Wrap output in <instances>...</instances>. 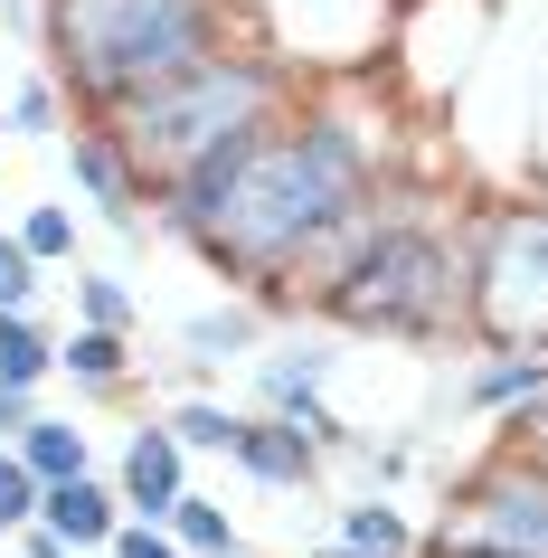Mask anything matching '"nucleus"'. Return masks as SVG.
I'll use <instances>...</instances> for the list:
<instances>
[{
	"instance_id": "obj_13",
	"label": "nucleus",
	"mask_w": 548,
	"mask_h": 558,
	"mask_svg": "<svg viewBox=\"0 0 548 558\" xmlns=\"http://www.w3.org/2000/svg\"><path fill=\"white\" fill-rule=\"evenodd\" d=\"M58 379L95 408H114L143 388V360H133V331H95V323H66L58 331Z\"/></svg>"
},
{
	"instance_id": "obj_32",
	"label": "nucleus",
	"mask_w": 548,
	"mask_h": 558,
	"mask_svg": "<svg viewBox=\"0 0 548 558\" xmlns=\"http://www.w3.org/2000/svg\"><path fill=\"white\" fill-rule=\"evenodd\" d=\"M303 558H369V549H350V539H331V530H321V539H313Z\"/></svg>"
},
{
	"instance_id": "obj_29",
	"label": "nucleus",
	"mask_w": 548,
	"mask_h": 558,
	"mask_svg": "<svg viewBox=\"0 0 548 558\" xmlns=\"http://www.w3.org/2000/svg\"><path fill=\"white\" fill-rule=\"evenodd\" d=\"M38 408H48V388H10V379H0V445L20 436V426H29Z\"/></svg>"
},
{
	"instance_id": "obj_9",
	"label": "nucleus",
	"mask_w": 548,
	"mask_h": 558,
	"mask_svg": "<svg viewBox=\"0 0 548 558\" xmlns=\"http://www.w3.org/2000/svg\"><path fill=\"white\" fill-rule=\"evenodd\" d=\"M58 161H66V190H76V208L86 218H105V228L123 236V246H151V180H143V161H133V143H123L105 114H76L58 133Z\"/></svg>"
},
{
	"instance_id": "obj_17",
	"label": "nucleus",
	"mask_w": 548,
	"mask_h": 558,
	"mask_svg": "<svg viewBox=\"0 0 548 558\" xmlns=\"http://www.w3.org/2000/svg\"><path fill=\"white\" fill-rule=\"evenodd\" d=\"M10 445H20V464L38 473V493H48V483H66V473H95V436L76 426V416H48V408H38Z\"/></svg>"
},
{
	"instance_id": "obj_24",
	"label": "nucleus",
	"mask_w": 548,
	"mask_h": 558,
	"mask_svg": "<svg viewBox=\"0 0 548 558\" xmlns=\"http://www.w3.org/2000/svg\"><path fill=\"white\" fill-rule=\"evenodd\" d=\"M38 294H48V265L20 246V228H0V313H38Z\"/></svg>"
},
{
	"instance_id": "obj_8",
	"label": "nucleus",
	"mask_w": 548,
	"mask_h": 558,
	"mask_svg": "<svg viewBox=\"0 0 548 558\" xmlns=\"http://www.w3.org/2000/svg\"><path fill=\"white\" fill-rule=\"evenodd\" d=\"M246 369H256V408H265V416H293V426H303V436H313L331 464L360 445V436L341 426V408H331L341 360H331V341H321V331H284V341L265 331V351L246 360Z\"/></svg>"
},
{
	"instance_id": "obj_33",
	"label": "nucleus",
	"mask_w": 548,
	"mask_h": 558,
	"mask_svg": "<svg viewBox=\"0 0 548 558\" xmlns=\"http://www.w3.org/2000/svg\"><path fill=\"white\" fill-rule=\"evenodd\" d=\"M218 558H256V549H246V539H236V549H218Z\"/></svg>"
},
{
	"instance_id": "obj_16",
	"label": "nucleus",
	"mask_w": 548,
	"mask_h": 558,
	"mask_svg": "<svg viewBox=\"0 0 548 558\" xmlns=\"http://www.w3.org/2000/svg\"><path fill=\"white\" fill-rule=\"evenodd\" d=\"M331 539H350V549H369V558H416L426 549V521H416L398 493H350L341 511H331Z\"/></svg>"
},
{
	"instance_id": "obj_14",
	"label": "nucleus",
	"mask_w": 548,
	"mask_h": 558,
	"mask_svg": "<svg viewBox=\"0 0 548 558\" xmlns=\"http://www.w3.org/2000/svg\"><path fill=\"white\" fill-rule=\"evenodd\" d=\"M38 521L58 530L76 558H105V539L123 530V493H114V473L95 464V473H66V483H48V493H38Z\"/></svg>"
},
{
	"instance_id": "obj_19",
	"label": "nucleus",
	"mask_w": 548,
	"mask_h": 558,
	"mask_svg": "<svg viewBox=\"0 0 548 558\" xmlns=\"http://www.w3.org/2000/svg\"><path fill=\"white\" fill-rule=\"evenodd\" d=\"M0 379L10 388H48L58 379V323H48V313H0Z\"/></svg>"
},
{
	"instance_id": "obj_22",
	"label": "nucleus",
	"mask_w": 548,
	"mask_h": 558,
	"mask_svg": "<svg viewBox=\"0 0 548 558\" xmlns=\"http://www.w3.org/2000/svg\"><path fill=\"white\" fill-rule=\"evenodd\" d=\"M10 228H20V246H29L48 275H66V265H76V246H86V218H76L66 199H29Z\"/></svg>"
},
{
	"instance_id": "obj_25",
	"label": "nucleus",
	"mask_w": 548,
	"mask_h": 558,
	"mask_svg": "<svg viewBox=\"0 0 548 558\" xmlns=\"http://www.w3.org/2000/svg\"><path fill=\"white\" fill-rule=\"evenodd\" d=\"M38 521V473L20 464V445H0V539H20Z\"/></svg>"
},
{
	"instance_id": "obj_26",
	"label": "nucleus",
	"mask_w": 548,
	"mask_h": 558,
	"mask_svg": "<svg viewBox=\"0 0 548 558\" xmlns=\"http://www.w3.org/2000/svg\"><path fill=\"white\" fill-rule=\"evenodd\" d=\"M341 464H360V483H369V493H398V483H406V473H416V445H350V454H341Z\"/></svg>"
},
{
	"instance_id": "obj_15",
	"label": "nucleus",
	"mask_w": 548,
	"mask_h": 558,
	"mask_svg": "<svg viewBox=\"0 0 548 558\" xmlns=\"http://www.w3.org/2000/svg\"><path fill=\"white\" fill-rule=\"evenodd\" d=\"M265 331H275V313H265L256 294H218L199 303V313H180V360H208V369H228V360H256Z\"/></svg>"
},
{
	"instance_id": "obj_30",
	"label": "nucleus",
	"mask_w": 548,
	"mask_h": 558,
	"mask_svg": "<svg viewBox=\"0 0 548 558\" xmlns=\"http://www.w3.org/2000/svg\"><path fill=\"white\" fill-rule=\"evenodd\" d=\"M10 549H20V558H76V549H66V539H58V530H48V521H29V530H20V539H10Z\"/></svg>"
},
{
	"instance_id": "obj_12",
	"label": "nucleus",
	"mask_w": 548,
	"mask_h": 558,
	"mask_svg": "<svg viewBox=\"0 0 548 558\" xmlns=\"http://www.w3.org/2000/svg\"><path fill=\"white\" fill-rule=\"evenodd\" d=\"M539 388H548V351H520V341H473V369L454 379V408L501 426V416H520Z\"/></svg>"
},
{
	"instance_id": "obj_10",
	"label": "nucleus",
	"mask_w": 548,
	"mask_h": 558,
	"mask_svg": "<svg viewBox=\"0 0 548 558\" xmlns=\"http://www.w3.org/2000/svg\"><path fill=\"white\" fill-rule=\"evenodd\" d=\"M114 493H123V521H171V501L190 493V445L171 436V416L123 426V445H114Z\"/></svg>"
},
{
	"instance_id": "obj_23",
	"label": "nucleus",
	"mask_w": 548,
	"mask_h": 558,
	"mask_svg": "<svg viewBox=\"0 0 548 558\" xmlns=\"http://www.w3.org/2000/svg\"><path fill=\"white\" fill-rule=\"evenodd\" d=\"M161 530H171V539H180L190 558H218V549H236V539H246V530L228 521V501H218V493H199V483H190V493L171 501V521H161Z\"/></svg>"
},
{
	"instance_id": "obj_7",
	"label": "nucleus",
	"mask_w": 548,
	"mask_h": 558,
	"mask_svg": "<svg viewBox=\"0 0 548 558\" xmlns=\"http://www.w3.org/2000/svg\"><path fill=\"white\" fill-rule=\"evenodd\" d=\"M426 549L435 558H548V464L529 445L491 436L483 464L463 483H445V511H435Z\"/></svg>"
},
{
	"instance_id": "obj_18",
	"label": "nucleus",
	"mask_w": 548,
	"mask_h": 558,
	"mask_svg": "<svg viewBox=\"0 0 548 558\" xmlns=\"http://www.w3.org/2000/svg\"><path fill=\"white\" fill-rule=\"evenodd\" d=\"M66 123H76L66 86L48 76V66H20V86H10V105H0V133H20V143H58Z\"/></svg>"
},
{
	"instance_id": "obj_34",
	"label": "nucleus",
	"mask_w": 548,
	"mask_h": 558,
	"mask_svg": "<svg viewBox=\"0 0 548 558\" xmlns=\"http://www.w3.org/2000/svg\"><path fill=\"white\" fill-rule=\"evenodd\" d=\"M426 558H435V549H426Z\"/></svg>"
},
{
	"instance_id": "obj_1",
	"label": "nucleus",
	"mask_w": 548,
	"mask_h": 558,
	"mask_svg": "<svg viewBox=\"0 0 548 558\" xmlns=\"http://www.w3.org/2000/svg\"><path fill=\"white\" fill-rule=\"evenodd\" d=\"M398 151H406V105L388 76L303 86L256 143L151 180V236L190 246L208 275H228L275 323H293L303 313L293 294L398 190Z\"/></svg>"
},
{
	"instance_id": "obj_27",
	"label": "nucleus",
	"mask_w": 548,
	"mask_h": 558,
	"mask_svg": "<svg viewBox=\"0 0 548 558\" xmlns=\"http://www.w3.org/2000/svg\"><path fill=\"white\" fill-rule=\"evenodd\" d=\"M105 558H190V549H180L161 521H123L114 539H105Z\"/></svg>"
},
{
	"instance_id": "obj_2",
	"label": "nucleus",
	"mask_w": 548,
	"mask_h": 558,
	"mask_svg": "<svg viewBox=\"0 0 548 558\" xmlns=\"http://www.w3.org/2000/svg\"><path fill=\"white\" fill-rule=\"evenodd\" d=\"M293 303L341 341H388V351L463 341V208L445 218L426 190L398 180Z\"/></svg>"
},
{
	"instance_id": "obj_21",
	"label": "nucleus",
	"mask_w": 548,
	"mask_h": 558,
	"mask_svg": "<svg viewBox=\"0 0 548 558\" xmlns=\"http://www.w3.org/2000/svg\"><path fill=\"white\" fill-rule=\"evenodd\" d=\"M161 416H171V436L190 445V454H228V445H236V426H246V408H228L218 388H180V398H171Z\"/></svg>"
},
{
	"instance_id": "obj_11",
	"label": "nucleus",
	"mask_w": 548,
	"mask_h": 558,
	"mask_svg": "<svg viewBox=\"0 0 548 558\" xmlns=\"http://www.w3.org/2000/svg\"><path fill=\"white\" fill-rule=\"evenodd\" d=\"M228 464L256 483V493H313L321 473H331V454H321L293 416H265V408H246V426H236V445H228Z\"/></svg>"
},
{
	"instance_id": "obj_4",
	"label": "nucleus",
	"mask_w": 548,
	"mask_h": 558,
	"mask_svg": "<svg viewBox=\"0 0 548 558\" xmlns=\"http://www.w3.org/2000/svg\"><path fill=\"white\" fill-rule=\"evenodd\" d=\"M293 95H303L293 66H275L256 38H228V48H208L199 66H180L171 86L133 95V105L114 114V133L133 143L143 180H171V171H190V161H208V151L256 143Z\"/></svg>"
},
{
	"instance_id": "obj_20",
	"label": "nucleus",
	"mask_w": 548,
	"mask_h": 558,
	"mask_svg": "<svg viewBox=\"0 0 548 558\" xmlns=\"http://www.w3.org/2000/svg\"><path fill=\"white\" fill-rule=\"evenodd\" d=\"M66 303H76V323H95V331H133L143 323V294L123 284L114 265H66Z\"/></svg>"
},
{
	"instance_id": "obj_6",
	"label": "nucleus",
	"mask_w": 548,
	"mask_h": 558,
	"mask_svg": "<svg viewBox=\"0 0 548 558\" xmlns=\"http://www.w3.org/2000/svg\"><path fill=\"white\" fill-rule=\"evenodd\" d=\"M236 38H256L303 86H350V76H388L398 0H236Z\"/></svg>"
},
{
	"instance_id": "obj_28",
	"label": "nucleus",
	"mask_w": 548,
	"mask_h": 558,
	"mask_svg": "<svg viewBox=\"0 0 548 558\" xmlns=\"http://www.w3.org/2000/svg\"><path fill=\"white\" fill-rule=\"evenodd\" d=\"M501 445H529V454L548 464V388H539V398H529L520 416H501Z\"/></svg>"
},
{
	"instance_id": "obj_3",
	"label": "nucleus",
	"mask_w": 548,
	"mask_h": 558,
	"mask_svg": "<svg viewBox=\"0 0 548 558\" xmlns=\"http://www.w3.org/2000/svg\"><path fill=\"white\" fill-rule=\"evenodd\" d=\"M228 38L236 0H38V66L66 86L76 114L105 123Z\"/></svg>"
},
{
	"instance_id": "obj_5",
	"label": "nucleus",
	"mask_w": 548,
	"mask_h": 558,
	"mask_svg": "<svg viewBox=\"0 0 548 558\" xmlns=\"http://www.w3.org/2000/svg\"><path fill=\"white\" fill-rule=\"evenodd\" d=\"M463 341L548 351V190L463 208Z\"/></svg>"
},
{
	"instance_id": "obj_31",
	"label": "nucleus",
	"mask_w": 548,
	"mask_h": 558,
	"mask_svg": "<svg viewBox=\"0 0 548 558\" xmlns=\"http://www.w3.org/2000/svg\"><path fill=\"white\" fill-rule=\"evenodd\" d=\"M0 38H29L38 48V0H0Z\"/></svg>"
}]
</instances>
